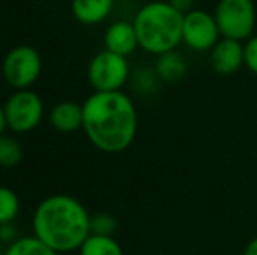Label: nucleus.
I'll return each mask as SVG.
<instances>
[{
  "label": "nucleus",
  "mask_w": 257,
  "mask_h": 255,
  "mask_svg": "<svg viewBox=\"0 0 257 255\" xmlns=\"http://www.w3.org/2000/svg\"><path fill=\"white\" fill-rule=\"evenodd\" d=\"M82 131L95 149L119 154L130 149L139 129L137 107L122 91H93L82 103Z\"/></svg>",
  "instance_id": "1"
},
{
  "label": "nucleus",
  "mask_w": 257,
  "mask_h": 255,
  "mask_svg": "<svg viewBox=\"0 0 257 255\" xmlns=\"http://www.w3.org/2000/svg\"><path fill=\"white\" fill-rule=\"evenodd\" d=\"M32 229L34 236L54 252H74L91 234V215L77 197L53 194L35 208Z\"/></svg>",
  "instance_id": "2"
},
{
  "label": "nucleus",
  "mask_w": 257,
  "mask_h": 255,
  "mask_svg": "<svg viewBox=\"0 0 257 255\" xmlns=\"http://www.w3.org/2000/svg\"><path fill=\"white\" fill-rule=\"evenodd\" d=\"M137 35L140 48L151 55H163L177 49L182 42L184 14L179 13L168 0L149 2L137 13L135 20Z\"/></svg>",
  "instance_id": "3"
},
{
  "label": "nucleus",
  "mask_w": 257,
  "mask_h": 255,
  "mask_svg": "<svg viewBox=\"0 0 257 255\" xmlns=\"http://www.w3.org/2000/svg\"><path fill=\"white\" fill-rule=\"evenodd\" d=\"M213 16L222 37L243 42L254 35L257 23L254 0H219Z\"/></svg>",
  "instance_id": "4"
},
{
  "label": "nucleus",
  "mask_w": 257,
  "mask_h": 255,
  "mask_svg": "<svg viewBox=\"0 0 257 255\" xmlns=\"http://www.w3.org/2000/svg\"><path fill=\"white\" fill-rule=\"evenodd\" d=\"M7 129L16 135L34 131L44 119V102L34 89H14L4 103Z\"/></svg>",
  "instance_id": "5"
},
{
  "label": "nucleus",
  "mask_w": 257,
  "mask_h": 255,
  "mask_svg": "<svg viewBox=\"0 0 257 255\" xmlns=\"http://www.w3.org/2000/svg\"><path fill=\"white\" fill-rule=\"evenodd\" d=\"M42 72V58L32 46H16L6 55L2 75L13 89H28L37 82Z\"/></svg>",
  "instance_id": "6"
},
{
  "label": "nucleus",
  "mask_w": 257,
  "mask_h": 255,
  "mask_svg": "<svg viewBox=\"0 0 257 255\" xmlns=\"http://www.w3.org/2000/svg\"><path fill=\"white\" fill-rule=\"evenodd\" d=\"M130 65L126 56L103 49L88 65V81L95 91H121L128 82Z\"/></svg>",
  "instance_id": "7"
},
{
  "label": "nucleus",
  "mask_w": 257,
  "mask_h": 255,
  "mask_svg": "<svg viewBox=\"0 0 257 255\" xmlns=\"http://www.w3.org/2000/svg\"><path fill=\"white\" fill-rule=\"evenodd\" d=\"M222 39L213 13L205 9H193L184 14L182 42L193 51H212V48Z\"/></svg>",
  "instance_id": "8"
},
{
  "label": "nucleus",
  "mask_w": 257,
  "mask_h": 255,
  "mask_svg": "<svg viewBox=\"0 0 257 255\" xmlns=\"http://www.w3.org/2000/svg\"><path fill=\"white\" fill-rule=\"evenodd\" d=\"M210 63L219 75H233L245 65V48L241 41L222 37L210 51Z\"/></svg>",
  "instance_id": "9"
},
{
  "label": "nucleus",
  "mask_w": 257,
  "mask_h": 255,
  "mask_svg": "<svg viewBox=\"0 0 257 255\" xmlns=\"http://www.w3.org/2000/svg\"><path fill=\"white\" fill-rule=\"evenodd\" d=\"M105 49L115 53V55H121L128 58L130 55L137 51L140 48L139 35H137L135 25L133 21H115L105 32Z\"/></svg>",
  "instance_id": "10"
},
{
  "label": "nucleus",
  "mask_w": 257,
  "mask_h": 255,
  "mask_svg": "<svg viewBox=\"0 0 257 255\" xmlns=\"http://www.w3.org/2000/svg\"><path fill=\"white\" fill-rule=\"evenodd\" d=\"M49 124L63 135H72L82 129L84 123V112H82V103H77L74 100H63L49 110Z\"/></svg>",
  "instance_id": "11"
},
{
  "label": "nucleus",
  "mask_w": 257,
  "mask_h": 255,
  "mask_svg": "<svg viewBox=\"0 0 257 255\" xmlns=\"http://www.w3.org/2000/svg\"><path fill=\"white\" fill-rule=\"evenodd\" d=\"M114 0H72V13L75 20L84 25L102 23L110 14Z\"/></svg>",
  "instance_id": "12"
},
{
  "label": "nucleus",
  "mask_w": 257,
  "mask_h": 255,
  "mask_svg": "<svg viewBox=\"0 0 257 255\" xmlns=\"http://www.w3.org/2000/svg\"><path fill=\"white\" fill-rule=\"evenodd\" d=\"M187 74V62L180 53H177V49L168 53H163L158 56L156 62V75L158 79L165 82H180Z\"/></svg>",
  "instance_id": "13"
},
{
  "label": "nucleus",
  "mask_w": 257,
  "mask_h": 255,
  "mask_svg": "<svg viewBox=\"0 0 257 255\" xmlns=\"http://www.w3.org/2000/svg\"><path fill=\"white\" fill-rule=\"evenodd\" d=\"M79 255H124V252L114 236L91 232L79 248Z\"/></svg>",
  "instance_id": "14"
},
{
  "label": "nucleus",
  "mask_w": 257,
  "mask_h": 255,
  "mask_svg": "<svg viewBox=\"0 0 257 255\" xmlns=\"http://www.w3.org/2000/svg\"><path fill=\"white\" fill-rule=\"evenodd\" d=\"M4 255H58L53 248H49L46 243H42L37 236H27L18 238L6 248Z\"/></svg>",
  "instance_id": "15"
},
{
  "label": "nucleus",
  "mask_w": 257,
  "mask_h": 255,
  "mask_svg": "<svg viewBox=\"0 0 257 255\" xmlns=\"http://www.w3.org/2000/svg\"><path fill=\"white\" fill-rule=\"evenodd\" d=\"M23 159V147L14 136L4 133L0 136V166L16 168Z\"/></svg>",
  "instance_id": "16"
},
{
  "label": "nucleus",
  "mask_w": 257,
  "mask_h": 255,
  "mask_svg": "<svg viewBox=\"0 0 257 255\" xmlns=\"http://www.w3.org/2000/svg\"><path fill=\"white\" fill-rule=\"evenodd\" d=\"M20 197L11 187L0 185V225H7L16 220L20 213Z\"/></svg>",
  "instance_id": "17"
},
{
  "label": "nucleus",
  "mask_w": 257,
  "mask_h": 255,
  "mask_svg": "<svg viewBox=\"0 0 257 255\" xmlns=\"http://www.w3.org/2000/svg\"><path fill=\"white\" fill-rule=\"evenodd\" d=\"M117 227V222L112 215L108 213H98L95 217H91V232L96 234H107L112 236Z\"/></svg>",
  "instance_id": "18"
},
{
  "label": "nucleus",
  "mask_w": 257,
  "mask_h": 255,
  "mask_svg": "<svg viewBox=\"0 0 257 255\" xmlns=\"http://www.w3.org/2000/svg\"><path fill=\"white\" fill-rule=\"evenodd\" d=\"M245 48V67L257 75V35H252L243 44Z\"/></svg>",
  "instance_id": "19"
},
{
  "label": "nucleus",
  "mask_w": 257,
  "mask_h": 255,
  "mask_svg": "<svg viewBox=\"0 0 257 255\" xmlns=\"http://www.w3.org/2000/svg\"><path fill=\"white\" fill-rule=\"evenodd\" d=\"M168 2L182 14H187L189 11L194 9V0H168Z\"/></svg>",
  "instance_id": "20"
},
{
  "label": "nucleus",
  "mask_w": 257,
  "mask_h": 255,
  "mask_svg": "<svg viewBox=\"0 0 257 255\" xmlns=\"http://www.w3.org/2000/svg\"><path fill=\"white\" fill-rule=\"evenodd\" d=\"M241 255H257V236L247 243V246L243 248V253Z\"/></svg>",
  "instance_id": "21"
},
{
  "label": "nucleus",
  "mask_w": 257,
  "mask_h": 255,
  "mask_svg": "<svg viewBox=\"0 0 257 255\" xmlns=\"http://www.w3.org/2000/svg\"><path fill=\"white\" fill-rule=\"evenodd\" d=\"M7 123H6V112H4V105H0V136L6 133Z\"/></svg>",
  "instance_id": "22"
},
{
  "label": "nucleus",
  "mask_w": 257,
  "mask_h": 255,
  "mask_svg": "<svg viewBox=\"0 0 257 255\" xmlns=\"http://www.w3.org/2000/svg\"><path fill=\"white\" fill-rule=\"evenodd\" d=\"M122 2H133V0H122Z\"/></svg>",
  "instance_id": "23"
}]
</instances>
